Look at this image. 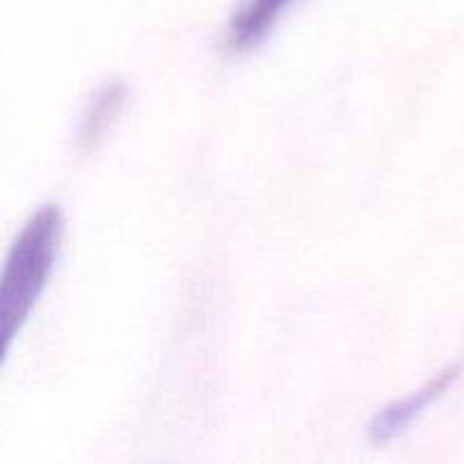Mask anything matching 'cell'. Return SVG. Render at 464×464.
<instances>
[{
    "instance_id": "cell-1",
    "label": "cell",
    "mask_w": 464,
    "mask_h": 464,
    "mask_svg": "<svg viewBox=\"0 0 464 464\" xmlns=\"http://www.w3.org/2000/svg\"><path fill=\"white\" fill-rule=\"evenodd\" d=\"M62 240L63 208L57 202H45L34 208L14 238L0 279L3 358H7L12 343L39 304L62 252Z\"/></svg>"
},
{
    "instance_id": "cell-2",
    "label": "cell",
    "mask_w": 464,
    "mask_h": 464,
    "mask_svg": "<svg viewBox=\"0 0 464 464\" xmlns=\"http://www.w3.org/2000/svg\"><path fill=\"white\" fill-rule=\"evenodd\" d=\"M462 365L460 362H453V365L440 370L433 379L426 381L421 388H417L415 392H411L408 397L397 399V401L388 403V406L381 408L374 415V420L370 421V435L372 444L381 447V444L392 442L394 438L403 433L430 403H435L438 399H442L444 394L451 390V385L460 379Z\"/></svg>"
},
{
    "instance_id": "cell-3",
    "label": "cell",
    "mask_w": 464,
    "mask_h": 464,
    "mask_svg": "<svg viewBox=\"0 0 464 464\" xmlns=\"http://www.w3.org/2000/svg\"><path fill=\"white\" fill-rule=\"evenodd\" d=\"M293 0H238L227 23L225 44L231 53L252 50L275 30Z\"/></svg>"
},
{
    "instance_id": "cell-4",
    "label": "cell",
    "mask_w": 464,
    "mask_h": 464,
    "mask_svg": "<svg viewBox=\"0 0 464 464\" xmlns=\"http://www.w3.org/2000/svg\"><path fill=\"white\" fill-rule=\"evenodd\" d=\"M127 95H130V89L121 80L107 82L95 91L93 98L86 104L84 113H82L80 130H77V148L93 150L102 140L113 121L121 116Z\"/></svg>"
}]
</instances>
